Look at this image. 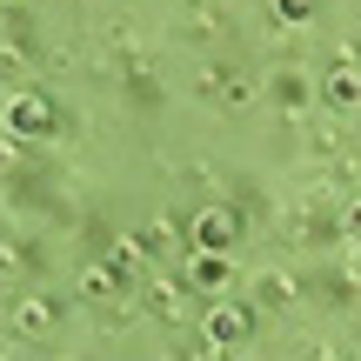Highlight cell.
<instances>
[{"label": "cell", "instance_id": "obj_1", "mask_svg": "<svg viewBox=\"0 0 361 361\" xmlns=\"http://www.w3.org/2000/svg\"><path fill=\"white\" fill-rule=\"evenodd\" d=\"M54 128H61V107H54V94L27 87V94H13V101H7V134H13V141H47Z\"/></svg>", "mask_w": 361, "mask_h": 361}, {"label": "cell", "instance_id": "obj_2", "mask_svg": "<svg viewBox=\"0 0 361 361\" xmlns=\"http://www.w3.org/2000/svg\"><path fill=\"white\" fill-rule=\"evenodd\" d=\"M241 228H247V221L234 214V207H201V214L188 221V241H194V247H214V255H234Z\"/></svg>", "mask_w": 361, "mask_h": 361}, {"label": "cell", "instance_id": "obj_3", "mask_svg": "<svg viewBox=\"0 0 361 361\" xmlns=\"http://www.w3.org/2000/svg\"><path fill=\"white\" fill-rule=\"evenodd\" d=\"M314 94H322L328 114H355V107H361V61H355V54H341V61L322 74V87H314Z\"/></svg>", "mask_w": 361, "mask_h": 361}, {"label": "cell", "instance_id": "obj_4", "mask_svg": "<svg viewBox=\"0 0 361 361\" xmlns=\"http://www.w3.org/2000/svg\"><path fill=\"white\" fill-rule=\"evenodd\" d=\"M255 328L261 322L247 308H234V301H214V308H207V341H214V348H247Z\"/></svg>", "mask_w": 361, "mask_h": 361}, {"label": "cell", "instance_id": "obj_5", "mask_svg": "<svg viewBox=\"0 0 361 361\" xmlns=\"http://www.w3.org/2000/svg\"><path fill=\"white\" fill-rule=\"evenodd\" d=\"M228 281H234V261L228 255H214V247H194V255H188V288H194V295H221Z\"/></svg>", "mask_w": 361, "mask_h": 361}, {"label": "cell", "instance_id": "obj_6", "mask_svg": "<svg viewBox=\"0 0 361 361\" xmlns=\"http://www.w3.org/2000/svg\"><path fill=\"white\" fill-rule=\"evenodd\" d=\"M268 101L281 107V114H308V101H314V87H308V74H301V67H281V74L268 80Z\"/></svg>", "mask_w": 361, "mask_h": 361}, {"label": "cell", "instance_id": "obj_7", "mask_svg": "<svg viewBox=\"0 0 361 361\" xmlns=\"http://www.w3.org/2000/svg\"><path fill=\"white\" fill-rule=\"evenodd\" d=\"M180 301H188V274H180V281H147V314H154V322H180Z\"/></svg>", "mask_w": 361, "mask_h": 361}, {"label": "cell", "instance_id": "obj_8", "mask_svg": "<svg viewBox=\"0 0 361 361\" xmlns=\"http://www.w3.org/2000/svg\"><path fill=\"white\" fill-rule=\"evenodd\" d=\"M121 274H128V268H121L114 255H107V261H87V268H80V295H87V301H107L121 288Z\"/></svg>", "mask_w": 361, "mask_h": 361}, {"label": "cell", "instance_id": "obj_9", "mask_svg": "<svg viewBox=\"0 0 361 361\" xmlns=\"http://www.w3.org/2000/svg\"><path fill=\"white\" fill-rule=\"evenodd\" d=\"M255 295L268 301V308H295L301 281H295V274H281V268H255Z\"/></svg>", "mask_w": 361, "mask_h": 361}, {"label": "cell", "instance_id": "obj_10", "mask_svg": "<svg viewBox=\"0 0 361 361\" xmlns=\"http://www.w3.org/2000/svg\"><path fill=\"white\" fill-rule=\"evenodd\" d=\"M13 314H20V328H27V335H47V328L61 322V301H54V295H27Z\"/></svg>", "mask_w": 361, "mask_h": 361}, {"label": "cell", "instance_id": "obj_11", "mask_svg": "<svg viewBox=\"0 0 361 361\" xmlns=\"http://www.w3.org/2000/svg\"><path fill=\"white\" fill-rule=\"evenodd\" d=\"M134 247H141L147 261H154V255H168V247H174V221H147V228L134 234Z\"/></svg>", "mask_w": 361, "mask_h": 361}, {"label": "cell", "instance_id": "obj_12", "mask_svg": "<svg viewBox=\"0 0 361 361\" xmlns=\"http://www.w3.org/2000/svg\"><path fill=\"white\" fill-rule=\"evenodd\" d=\"M221 107H228V114H247V107H255V80H247V74H234L228 87H221Z\"/></svg>", "mask_w": 361, "mask_h": 361}, {"label": "cell", "instance_id": "obj_13", "mask_svg": "<svg viewBox=\"0 0 361 361\" xmlns=\"http://www.w3.org/2000/svg\"><path fill=\"white\" fill-rule=\"evenodd\" d=\"M335 234H341V214H308V221H301V241H308V247L335 241Z\"/></svg>", "mask_w": 361, "mask_h": 361}, {"label": "cell", "instance_id": "obj_14", "mask_svg": "<svg viewBox=\"0 0 361 361\" xmlns=\"http://www.w3.org/2000/svg\"><path fill=\"white\" fill-rule=\"evenodd\" d=\"M314 7H322V0H274V20L301 27V20H314Z\"/></svg>", "mask_w": 361, "mask_h": 361}, {"label": "cell", "instance_id": "obj_15", "mask_svg": "<svg viewBox=\"0 0 361 361\" xmlns=\"http://www.w3.org/2000/svg\"><path fill=\"white\" fill-rule=\"evenodd\" d=\"M341 234H355V241H361V194H348V207H341Z\"/></svg>", "mask_w": 361, "mask_h": 361}, {"label": "cell", "instance_id": "obj_16", "mask_svg": "<svg viewBox=\"0 0 361 361\" xmlns=\"http://www.w3.org/2000/svg\"><path fill=\"white\" fill-rule=\"evenodd\" d=\"M348 288H361V247H355V261H348Z\"/></svg>", "mask_w": 361, "mask_h": 361}]
</instances>
